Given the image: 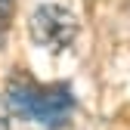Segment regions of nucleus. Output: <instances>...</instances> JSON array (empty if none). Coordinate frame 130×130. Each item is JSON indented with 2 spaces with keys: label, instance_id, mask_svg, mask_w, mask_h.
Instances as JSON below:
<instances>
[{
  "label": "nucleus",
  "instance_id": "nucleus-3",
  "mask_svg": "<svg viewBox=\"0 0 130 130\" xmlns=\"http://www.w3.org/2000/svg\"><path fill=\"white\" fill-rule=\"evenodd\" d=\"M6 25H9V0H0V40L6 34Z\"/></svg>",
  "mask_w": 130,
  "mask_h": 130
},
{
  "label": "nucleus",
  "instance_id": "nucleus-4",
  "mask_svg": "<svg viewBox=\"0 0 130 130\" xmlns=\"http://www.w3.org/2000/svg\"><path fill=\"white\" fill-rule=\"evenodd\" d=\"M0 130H9V121H6L3 115H0Z\"/></svg>",
  "mask_w": 130,
  "mask_h": 130
},
{
  "label": "nucleus",
  "instance_id": "nucleus-2",
  "mask_svg": "<svg viewBox=\"0 0 130 130\" xmlns=\"http://www.w3.org/2000/svg\"><path fill=\"white\" fill-rule=\"evenodd\" d=\"M28 34L37 46H43L50 53H62L77 37V19L71 9H65L59 3H40L28 15Z\"/></svg>",
  "mask_w": 130,
  "mask_h": 130
},
{
  "label": "nucleus",
  "instance_id": "nucleus-1",
  "mask_svg": "<svg viewBox=\"0 0 130 130\" xmlns=\"http://www.w3.org/2000/svg\"><path fill=\"white\" fill-rule=\"evenodd\" d=\"M6 102L19 118L43 127H59L74 108V96L68 84H37L25 71H15L6 80Z\"/></svg>",
  "mask_w": 130,
  "mask_h": 130
}]
</instances>
